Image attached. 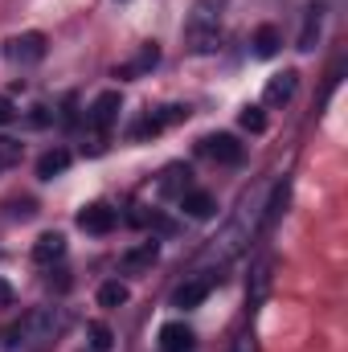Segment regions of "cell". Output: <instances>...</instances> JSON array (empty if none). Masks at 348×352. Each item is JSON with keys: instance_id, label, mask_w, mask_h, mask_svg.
I'll return each mask as SVG.
<instances>
[{"instance_id": "obj_1", "label": "cell", "mask_w": 348, "mask_h": 352, "mask_svg": "<svg viewBox=\"0 0 348 352\" xmlns=\"http://www.w3.org/2000/svg\"><path fill=\"white\" fill-rule=\"evenodd\" d=\"M266 192H270V180H254V184L238 197V205L230 209L226 226L205 242V250H201V258H197L201 270H213V266L221 270V266H230L234 258H242V254L250 250V242L259 238V230H262Z\"/></svg>"}, {"instance_id": "obj_2", "label": "cell", "mask_w": 348, "mask_h": 352, "mask_svg": "<svg viewBox=\"0 0 348 352\" xmlns=\"http://www.w3.org/2000/svg\"><path fill=\"white\" fill-rule=\"evenodd\" d=\"M66 324H70L66 307H33L21 324H12V328H8L4 349L21 352V349H33V344H45V340L62 336V332H66Z\"/></svg>"}, {"instance_id": "obj_3", "label": "cell", "mask_w": 348, "mask_h": 352, "mask_svg": "<svg viewBox=\"0 0 348 352\" xmlns=\"http://www.w3.org/2000/svg\"><path fill=\"white\" fill-rule=\"evenodd\" d=\"M221 41V0H197L184 21V50L205 58Z\"/></svg>"}, {"instance_id": "obj_4", "label": "cell", "mask_w": 348, "mask_h": 352, "mask_svg": "<svg viewBox=\"0 0 348 352\" xmlns=\"http://www.w3.org/2000/svg\"><path fill=\"white\" fill-rule=\"evenodd\" d=\"M4 54H8V62L12 66H37L41 58H45V33H21V37H12L8 45H4Z\"/></svg>"}, {"instance_id": "obj_5", "label": "cell", "mask_w": 348, "mask_h": 352, "mask_svg": "<svg viewBox=\"0 0 348 352\" xmlns=\"http://www.w3.org/2000/svg\"><path fill=\"white\" fill-rule=\"evenodd\" d=\"M119 111H123V98H119V90H102V94L90 102L87 127H94V131H111V127H115V119H119Z\"/></svg>"}, {"instance_id": "obj_6", "label": "cell", "mask_w": 348, "mask_h": 352, "mask_svg": "<svg viewBox=\"0 0 348 352\" xmlns=\"http://www.w3.org/2000/svg\"><path fill=\"white\" fill-rule=\"evenodd\" d=\"M188 119V107H164V111H156V115H144L135 127H131V140H148V135H160L164 127H173V123H184Z\"/></svg>"}, {"instance_id": "obj_7", "label": "cell", "mask_w": 348, "mask_h": 352, "mask_svg": "<svg viewBox=\"0 0 348 352\" xmlns=\"http://www.w3.org/2000/svg\"><path fill=\"white\" fill-rule=\"evenodd\" d=\"M201 152L209 156V160H217V164H242V144L234 140V135H226V131H217V135H205L201 140Z\"/></svg>"}, {"instance_id": "obj_8", "label": "cell", "mask_w": 348, "mask_h": 352, "mask_svg": "<svg viewBox=\"0 0 348 352\" xmlns=\"http://www.w3.org/2000/svg\"><path fill=\"white\" fill-rule=\"evenodd\" d=\"M209 291H213V278H209V274H201V278H184V283L173 291V307L193 311V307H201V303L209 299Z\"/></svg>"}, {"instance_id": "obj_9", "label": "cell", "mask_w": 348, "mask_h": 352, "mask_svg": "<svg viewBox=\"0 0 348 352\" xmlns=\"http://www.w3.org/2000/svg\"><path fill=\"white\" fill-rule=\"evenodd\" d=\"M115 226H119V213H115L111 205H102V201H98V205H87V209L78 213V230L98 234V238H102V234H111Z\"/></svg>"}, {"instance_id": "obj_10", "label": "cell", "mask_w": 348, "mask_h": 352, "mask_svg": "<svg viewBox=\"0 0 348 352\" xmlns=\"http://www.w3.org/2000/svg\"><path fill=\"white\" fill-rule=\"evenodd\" d=\"M295 87H299V74L295 70H283V74H274L266 90H262V102L266 107H287L291 98H295Z\"/></svg>"}, {"instance_id": "obj_11", "label": "cell", "mask_w": 348, "mask_h": 352, "mask_svg": "<svg viewBox=\"0 0 348 352\" xmlns=\"http://www.w3.org/2000/svg\"><path fill=\"white\" fill-rule=\"evenodd\" d=\"M160 258V242L152 238V242H140V246H131L123 258H119V266H123V274H144V270H152V263Z\"/></svg>"}, {"instance_id": "obj_12", "label": "cell", "mask_w": 348, "mask_h": 352, "mask_svg": "<svg viewBox=\"0 0 348 352\" xmlns=\"http://www.w3.org/2000/svg\"><path fill=\"white\" fill-rule=\"evenodd\" d=\"M156 340H160V352H193V349H197V336H193V328H188V324H180V320L164 324Z\"/></svg>"}, {"instance_id": "obj_13", "label": "cell", "mask_w": 348, "mask_h": 352, "mask_svg": "<svg viewBox=\"0 0 348 352\" xmlns=\"http://www.w3.org/2000/svg\"><path fill=\"white\" fill-rule=\"evenodd\" d=\"M270 270H274L270 258H262V263L250 270V283H246V307H250V311H259L262 299H266V291H270Z\"/></svg>"}, {"instance_id": "obj_14", "label": "cell", "mask_w": 348, "mask_h": 352, "mask_svg": "<svg viewBox=\"0 0 348 352\" xmlns=\"http://www.w3.org/2000/svg\"><path fill=\"white\" fill-rule=\"evenodd\" d=\"M62 254H66V234H58V230H50V234H41L33 242V263L50 266V263H58Z\"/></svg>"}, {"instance_id": "obj_15", "label": "cell", "mask_w": 348, "mask_h": 352, "mask_svg": "<svg viewBox=\"0 0 348 352\" xmlns=\"http://www.w3.org/2000/svg\"><path fill=\"white\" fill-rule=\"evenodd\" d=\"M156 62H160V45H156V41H148V45L140 50V58H135V62H127V66H115V78H140V74L156 70Z\"/></svg>"}, {"instance_id": "obj_16", "label": "cell", "mask_w": 348, "mask_h": 352, "mask_svg": "<svg viewBox=\"0 0 348 352\" xmlns=\"http://www.w3.org/2000/svg\"><path fill=\"white\" fill-rule=\"evenodd\" d=\"M180 209L188 213V217H197V221H205V217H213V209H217V201L205 192V188H188L184 197H180Z\"/></svg>"}, {"instance_id": "obj_17", "label": "cell", "mask_w": 348, "mask_h": 352, "mask_svg": "<svg viewBox=\"0 0 348 352\" xmlns=\"http://www.w3.org/2000/svg\"><path fill=\"white\" fill-rule=\"evenodd\" d=\"M250 45H254V58H274V54L283 50V33H279V25H259Z\"/></svg>"}, {"instance_id": "obj_18", "label": "cell", "mask_w": 348, "mask_h": 352, "mask_svg": "<svg viewBox=\"0 0 348 352\" xmlns=\"http://www.w3.org/2000/svg\"><path fill=\"white\" fill-rule=\"evenodd\" d=\"M70 168V152L66 148H50L41 160H37V180H54V176H62Z\"/></svg>"}, {"instance_id": "obj_19", "label": "cell", "mask_w": 348, "mask_h": 352, "mask_svg": "<svg viewBox=\"0 0 348 352\" xmlns=\"http://www.w3.org/2000/svg\"><path fill=\"white\" fill-rule=\"evenodd\" d=\"M188 164H168L164 168V176H160V192L164 197H184L188 192Z\"/></svg>"}, {"instance_id": "obj_20", "label": "cell", "mask_w": 348, "mask_h": 352, "mask_svg": "<svg viewBox=\"0 0 348 352\" xmlns=\"http://www.w3.org/2000/svg\"><path fill=\"white\" fill-rule=\"evenodd\" d=\"M320 21H324V4H312L307 16H303V33H299V50H316V37H320Z\"/></svg>"}, {"instance_id": "obj_21", "label": "cell", "mask_w": 348, "mask_h": 352, "mask_svg": "<svg viewBox=\"0 0 348 352\" xmlns=\"http://www.w3.org/2000/svg\"><path fill=\"white\" fill-rule=\"evenodd\" d=\"M127 295H131V291H127L119 278H111V283H102V287H98V303H102V307H123V303H127Z\"/></svg>"}, {"instance_id": "obj_22", "label": "cell", "mask_w": 348, "mask_h": 352, "mask_svg": "<svg viewBox=\"0 0 348 352\" xmlns=\"http://www.w3.org/2000/svg\"><path fill=\"white\" fill-rule=\"evenodd\" d=\"M87 336H90V349H94V352H111V344H115L111 328H107V324H98V320H90V324H87Z\"/></svg>"}, {"instance_id": "obj_23", "label": "cell", "mask_w": 348, "mask_h": 352, "mask_svg": "<svg viewBox=\"0 0 348 352\" xmlns=\"http://www.w3.org/2000/svg\"><path fill=\"white\" fill-rule=\"evenodd\" d=\"M238 123H242L250 135H262V131H266V115H262V107H242Z\"/></svg>"}, {"instance_id": "obj_24", "label": "cell", "mask_w": 348, "mask_h": 352, "mask_svg": "<svg viewBox=\"0 0 348 352\" xmlns=\"http://www.w3.org/2000/svg\"><path fill=\"white\" fill-rule=\"evenodd\" d=\"M12 164H21V144L17 140H0V173H8Z\"/></svg>"}, {"instance_id": "obj_25", "label": "cell", "mask_w": 348, "mask_h": 352, "mask_svg": "<svg viewBox=\"0 0 348 352\" xmlns=\"http://www.w3.org/2000/svg\"><path fill=\"white\" fill-rule=\"evenodd\" d=\"M12 119H17V107L0 94V127H4V123H12Z\"/></svg>"}, {"instance_id": "obj_26", "label": "cell", "mask_w": 348, "mask_h": 352, "mask_svg": "<svg viewBox=\"0 0 348 352\" xmlns=\"http://www.w3.org/2000/svg\"><path fill=\"white\" fill-rule=\"evenodd\" d=\"M33 201H12V217H33Z\"/></svg>"}, {"instance_id": "obj_27", "label": "cell", "mask_w": 348, "mask_h": 352, "mask_svg": "<svg viewBox=\"0 0 348 352\" xmlns=\"http://www.w3.org/2000/svg\"><path fill=\"white\" fill-rule=\"evenodd\" d=\"M230 352H254V336H250V332H242V336L234 340V349H230Z\"/></svg>"}, {"instance_id": "obj_28", "label": "cell", "mask_w": 348, "mask_h": 352, "mask_svg": "<svg viewBox=\"0 0 348 352\" xmlns=\"http://www.w3.org/2000/svg\"><path fill=\"white\" fill-rule=\"evenodd\" d=\"M29 123H33V127H45V123H50V115H45V107H33V115H29Z\"/></svg>"}, {"instance_id": "obj_29", "label": "cell", "mask_w": 348, "mask_h": 352, "mask_svg": "<svg viewBox=\"0 0 348 352\" xmlns=\"http://www.w3.org/2000/svg\"><path fill=\"white\" fill-rule=\"evenodd\" d=\"M0 303H12V287H8L4 278H0Z\"/></svg>"}]
</instances>
